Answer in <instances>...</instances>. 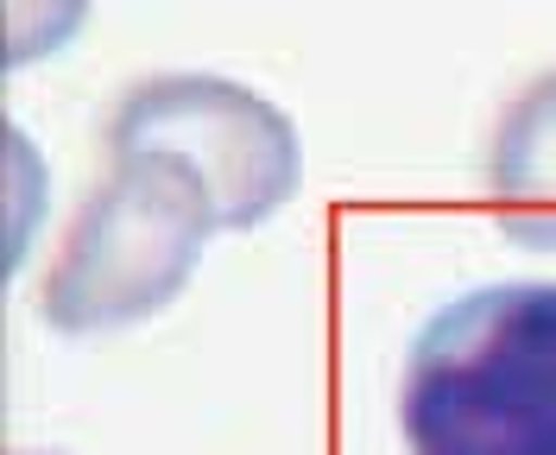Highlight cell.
<instances>
[{"mask_svg": "<svg viewBox=\"0 0 556 455\" xmlns=\"http://www.w3.org/2000/svg\"><path fill=\"white\" fill-rule=\"evenodd\" d=\"M139 152L177 159L203 177L222 235L260 228L298 197L304 177V146L285 108H273L247 83L197 71L146 76L121 96V108L108 114V159Z\"/></svg>", "mask_w": 556, "mask_h": 455, "instance_id": "obj_3", "label": "cell"}, {"mask_svg": "<svg viewBox=\"0 0 556 455\" xmlns=\"http://www.w3.org/2000/svg\"><path fill=\"white\" fill-rule=\"evenodd\" d=\"M208 235H222L215 203L190 165L159 152L114 159V172L70 215L64 247L38 285V316L58 336L134 329L190 285Z\"/></svg>", "mask_w": 556, "mask_h": 455, "instance_id": "obj_2", "label": "cell"}, {"mask_svg": "<svg viewBox=\"0 0 556 455\" xmlns=\"http://www.w3.org/2000/svg\"><path fill=\"white\" fill-rule=\"evenodd\" d=\"M26 455H33V450H26Z\"/></svg>", "mask_w": 556, "mask_h": 455, "instance_id": "obj_5", "label": "cell"}, {"mask_svg": "<svg viewBox=\"0 0 556 455\" xmlns=\"http://www.w3.org/2000/svg\"><path fill=\"white\" fill-rule=\"evenodd\" d=\"M486 190L506 241L551 253L556 247V71L538 76L493 127Z\"/></svg>", "mask_w": 556, "mask_h": 455, "instance_id": "obj_4", "label": "cell"}, {"mask_svg": "<svg viewBox=\"0 0 556 455\" xmlns=\"http://www.w3.org/2000/svg\"><path fill=\"white\" fill-rule=\"evenodd\" d=\"M399 430L412 455H556V285H481L430 316Z\"/></svg>", "mask_w": 556, "mask_h": 455, "instance_id": "obj_1", "label": "cell"}]
</instances>
